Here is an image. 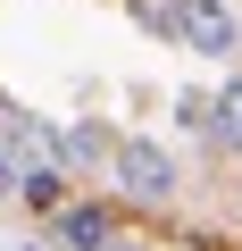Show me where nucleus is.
<instances>
[{
    "label": "nucleus",
    "mask_w": 242,
    "mask_h": 251,
    "mask_svg": "<svg viewBox=\"0 0 242 251\" xmlns=\"http://www.w3.org/2000/svg\"><path fill=\"white\" fill-rule=\"evenodd\" d=\"M109 176H117V193H126V201H142V209H159V201L176 193V159H167L151 134H117Z\"/></svg>",
    "instance_id": "f257e3e1"
},
{
    "label": "nucleus",
    "mask_w": 242,
    "mask_h": 251,
    "mask_svg": "<svg viewBox=\"0 0 242 251\" xmlns=\"http://www.w3.org/2000/svg\"><path fill=\"white\" fill-rule=\"evenodd\" d=\"M176 42L200 50V59H234L242 50V17L225 0H176Z\"/></svg>",
    "instance_id": "f03ea898"
},
{
    "label": "nucleus",
    "mask_w": 242,
    "mask_h": 251,
    "mask_svg": "<svg viewBox=\"0 0 242 251\" xmlns=\"http://www.w3.org/2000/svg\"><path fill=\"white\" fill-rule=\"evenodd\" d=\"M109 151H117V134H109L100 117H75L67 134H59V168H100Z\"/></svg>",
    "instance_id": "7ed1b4c3"
},
{
    "label": "nucleus",
    "mask_w": 242,
    "mask_h": 251,
    "mask_svg": "<svg viewBox=\"0 0 242 251\" xmlns=\"http://www.w3.org/2000/svg\"><path fill=\"white\" fill-rule=\"evenodd\" d=\"M59 234H67V251H100V243H117V218L92 209V201H67L59 209Z\"/></svg>",
    "instance_id": "20e7f679"
},
{
    "label": "nucleus",
    "mask_w": 242,
    "mask_h": 251,
    "mask_svg": "<svg viewBox=\"0 0 242 251\" xmlns=\"http://www.w3.org/2000/svg\"><path fill=\"white\" fill-rule=\"evenodd\" d=\"M200 126H209L225 151H242V75H225V92H217V100H200Z\"/></svg>",
    "instance_id": "39448f33"
},
{
    "label": "nucleus",
    "mask_w": 242,
    "mask_h": 251,
    "mask_svg": "<svg viewBox=\"0 0 242 251\" xmlns=\"http://www.w3.org/2000/svg\"><path fill=\"white\" fill-rule=\"evenodd\" d=\"M134 17H142L151 34H176V0H134Z\"/></svg>",
    "instance_id": "423d86ee"
},
{
    "label": "nucleus",
    "mask_w": 242,
    "mask_h": 251,
    "mask_svg": "<svg viewBox=\"0 0 242 251\" xmlns=\"http://www.w3.org/2000/svg\"><path fill=\"white\" fill-rule=\"evenodd\" d=\"M17 117H25V109H17V100H9V92H0V134H9V126H17Z\"/></svg>",
    "instance_id": "0eeeda50"
},
{
    "label": "nucleus",
    "mask_w": 242,
    "mask_h": 251,
    "mask_svg": "<svg viewBox=\"0 0 242 251\" xmlns=\"http://www.w3.org/2000/svg\"><path fill=\"white\" fill-rule=\"evenodd\" d=\"M9 193H17V184H9V159H0V201H9Z\"/></svg>",
    "instance_id": "6e6552de"
},
{
    "label": "nucleus",
    "mask_w": 242,
    "mask_h": 251,
    "mask_svg": "<svg viewBox=\"0 0 242 251\" xmlns=\"http://www.w3.org/2000/svg\"><path fill=\"white\" fill-rule=\"evenodd\" d=\"M100 251H134V243H100Z\"/></svg>",
    "instance_id": "1a4fd4ad"
},
{
    "label": "nucleus",
    "mask_w": 242,
    "mask_h": 251,
    "mask_svg": "<svg viewBox=\"0 0 242 251\" xmlns=\"http://www.w3.org/2000/svg\"><path fill=\"white\" fill-rule=\"evenodd\" d=\"M0 251H17V243H0Z\"/></svg>",
    "instance_id": "9d476101"
}]
</instances>
